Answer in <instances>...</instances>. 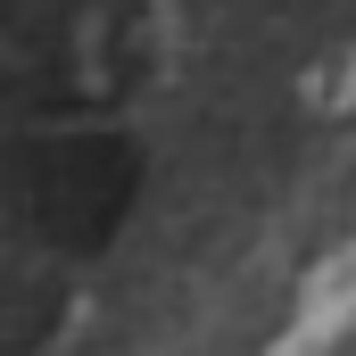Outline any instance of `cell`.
Segmentation results:
<instances>
[{
	"label": "cell",
	"instance_id": "1",
	"mask_svg": "<svg viewBox=\"0 0 356 356\" xmlns=\"http://www.w3.org/2000/svg\"><path fill=\"white\" fill-rule=\"evenodd\" d=\"M348 323H356V241L323 273H307V290H298V323H290L266 356H323Z\"/></svg>",
	"mask_w": 356,
	"mask_h": 356
}]
</instances>
